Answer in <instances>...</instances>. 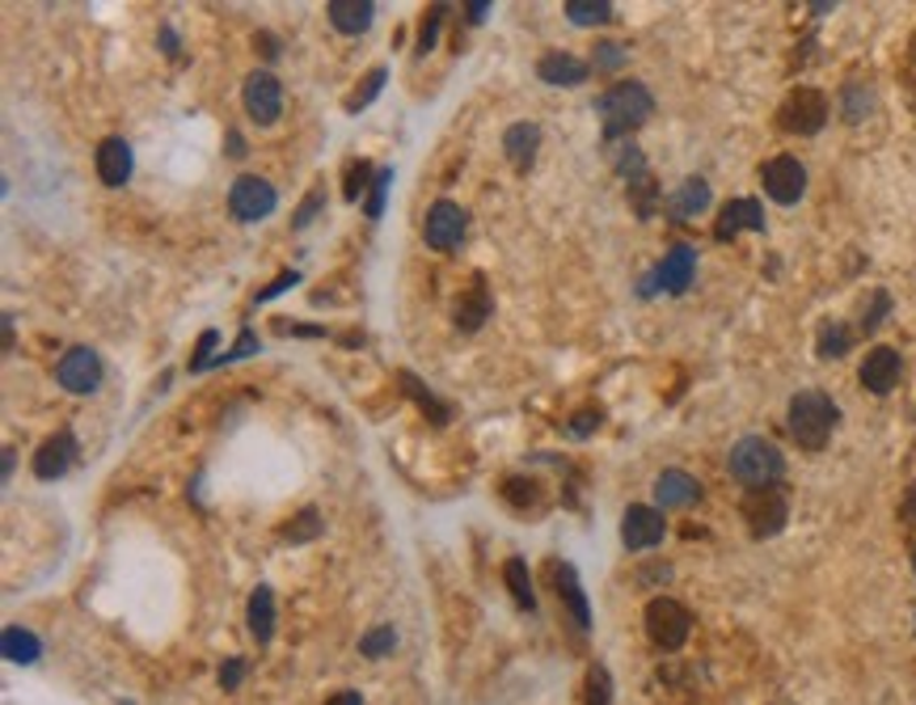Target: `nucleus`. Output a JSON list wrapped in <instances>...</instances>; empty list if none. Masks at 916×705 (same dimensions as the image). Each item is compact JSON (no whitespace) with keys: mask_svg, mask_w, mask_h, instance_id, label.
Instances as JSON below:
<instances>
[{"mask_svg":"<svg viewBox=\"0 0 916 705\" xmlns=\"http://www.w3.org/2000/svg\"><path fill=\"white\" fill-rule=\"evenodd\" d=\"M600 123H604V144H621L630 131H638L646 118L655 115V97L642 81H621L596 102Z\"/></svg>","mask_w":916,"mask_h":705,"instance_id":"f257e3e1","label":"nucleus"},{"mask_svg":"<svg viewBox=\"0 0 916 705\" xmlns=\"http://www.w3.org/2000/svg\"><path fill=\"white\" fill-rule=\"evenodd\" d=\"M836 419H841L836 401L828 398V393H820V389H802V393L790 398V435L807 452H820L832 440Z\"/></svg>","mask_w":916,"mask_h":705,"instance_id":"f03ea898","label":"nucleus"},{"mask_svg":"<svg viewBox=\"0 0 916 705\" xmlns=\"http://www.w3.org/2000/svg\"><path fill=\"white\" fill-rule=\"evenodd\" d=\"M730 477L735 482H744L748 491H765V486H773L777 477L786 473V456L777 452L773 440H765V435H744L739 444L730 448Z\"/></svg>","mask_w":916,"mask_h":705,"instance_id":"7ed1b4c3","label":"nucleus"},{"mask_svg":"<svg viewBox=\"0 0 916 705\" xmlns=\"http://www.w3.org/2000/svg\"><path fill=\"white\" fill-rule=\"evenodd\" d=\"M777 123H781V131H790V136H815L823 123H828V97H823L820 90L799 85L794 94L781 102Z\"/></svg>","mask_w":916,"mask_h":705,"instance_id":"20e7f679","label":"nucleus"},{"mask_svg":"<svg viewBox=\"0 0 916 705\" xmlns=\"http://www.w3.org/2000/svg\"><path fill=\"white\" fill-rule=\"evenodd\" d=\"M688 630H693V617H688V609H684L681 600L659 596V600L646 604V634H651L655 646H663V651H681Z\"/></svg>","mask_w":916,"mask_h":705,"instance_id":"39448f33","label":"nucleus"},{"mask_svg":"<svg viewBox=\"0 0 916 705\" xmlns=\"http://www.w3.org/2000/svg\"><path fill=\"white\" fill-rule=\"evenodd\" d=\"M275 203H280L275 187H271L266 178H254V173H241V178L233 182V190H229V212H233L241 224L266 220V215L275 212Z\"/></svg>","mask_w":916,"mask_h":705,"instance_id":"423d86ee","label":"nucleus"},{"mask_svg":"<svg viewBox=\"0 0 916 705\" xmlns=\"http://www.w3.org/2000/svg\"><path fill=\"white\" fill-rule=\"evenodd\" d=\"M744 519L752 528V537H777L786 528V516H790V503L777 486H765V491H748L744 494Z\"/></svg>","mask_w":916,"mask_h":705,"instance_id":"0eeeda50","label":"nucleus"},{"mask_svg":"<svg viewBox=\"0 0 916 705\" xmlns=\"http://www.w3.org/2000/svg\"><path fill=\"white\" fill-rule=\"evenodd\" d=\"M693 275H697V250L693 245H672V254L642 280V296H651L659 287L672 292V296H681V292H688Z\"/></svg>","mask_w":916,"mask_h":705,"instance_id":"6e6552de","label":"nucleus"},{"mask_svg":"<svg viewBox=\"0 0 916 705\" xmlns=\"http://www.w3.org/2000/svg\"><path fill=\"white\" fill-rule=\"evenodd\" d=\"M465 229H470V215H465V208H461V203H452V199H440V203H431V212H427L423 236H427V245H431V250L448 254V250H456V245H461Z\"/></svg>","mask_w":916,"mask_h":705,"instance_id":"1a4fd4ad","label":"nucleus"},{"mask_svg":"<svg viewBox=\"0 0 916 705\" xmlns=\"http://www.w3.org/2000/svg\"><path fill=\"white\" fill-rule=\"evenodd\" d=\"M241 97H245V111H250V118H254L259 127L280 123L283 90H280V81H275L271 72H250V76H245V90H241Z\"/></svg>","mask_w":916,"mask_h":705,"instance_id":"9d476101","label":"nucleus"},{"mask_svg":"<svg viewBox=\"0 0 916 705\" xmlns=\"http://www.w3.org/2000/svg\"><path fill=\"white\" fill-rule=\"evenodd\" d=\"M760 182H765V194L773 199V203H799L802 190H807V169H802V161H794V157H773V161L760 169Z\"/></svg>","mask_w":916,"mask_h":705,"instance_id":"9b49d317","label":"nucleus"},{"mask_svg":"<svg viewBox=\"0 0 916 705\" xmlns=\"http://www.w3.org/2000/svg\"><path fill=\"white\" fill-rule=\"evenodd\" d=\"M55 380H60L69 393H94L97 385H102V359H97V351H90V347H72V351L60 359Z\"/></svg>","mask_w":916,"mask_h":705,"instance_id":"f8f14e48","label":"nucleus"},{"mask_svg":"<svg viewBox=\"0 0 916 705\" xmlns=\"http://www.w3.org/2000/svg\"><path fill=\"white\" fill-rule=\"evenodd\" d=\"M862 385H866L870 393H892L895 385H899V377H904V359H899V351L895 347H874V351L862 359Z\"/></svg>","mask_w":916,"mask_h":705,"instance_id":"ddd939ff","label":"nucleus"},{"mask_svg":"<svg viewBox=\"0 0 916 705\" xmlns=\"http://www.w3.org/2000/svg\"><path fill=\"white\" fill-rule=\"evenodd\" d=\"M667 533V519L655 507H630L625 519H621V541L625 549H655Z\"/></svg>","mask_w":916,"mask_h":705,"instance_id":"4468645a","label":"nucleus"},{"mask_svg":"<svg viewBox=\"0 0 916 705\" xmlns=\"http://www.w3.org/2000/svg\"><path fill=\"white\" fill-rule=\"evenodd\" d=\"M94 165H97V178L106 187H123L131 178V144L123 140V136H106V140L97 144Z\"/></svg>","mask_w":916,"mask_h":705,"instance_id":"2eb2a0df","label":"nucleus"},{"mask_svg":"<svg viewBox=\"0 0 916 705\" xmlns=\"http://www.w3.org/2000/svg\"><path fill=\"white\" fill-rule=\"evenodd\" d=\"M72 461H76V440H72L69 431H60V435L43 440V448L34 452V477L55 482V477H64V473H69Z\"/></svg>","mask_w":916,"mask_h":705,"instance_id":"dca6fc26","label":"nucleus"},{"mask_svg":"<svg viewBox=\"0 0 916 705\" xmlns=\"http://www.w3.org/2000/svg\"><path fill=\"white\" fill-rule=\"evenodd\" d=\"M744 229L765 233V208L756 199H730L727 208H723V215H718V224H714V236L718 241H730V236L744 233Z\"/></svg>","mask_w":916,"mask_h":705,"instance_id":"f3484780","label":"nucleus"},{"mask_svg":"<svg viewBox=\"0 0 916 705\" xmlns=\"http://www.w3.org/2000/svg\"><path fill=\"white\" fill-rule=\"evenodd\" d=\"M702 498V486H697V477L684 470H663L655 477V503L667 512V507H693Z\"/></svg>","mask_w":916,"mask_h":705,"instance_id":"a211bd4d","label":"nucleus"},{"mask_svg":"<svg viewBox=\"0 0 916 705\" xmlns=\"http://www.w3.org/2000/svg\"><path fill=\"white\" fill-rule=\"evenodd\" d=\"M537 76L545 85H566L570 90V85H583L588 81V64L579 55H570V51H549V55H540Z\"/></svg>","mask_w":916,"mask_h":705,"instance_id":"6ab92c4d","label":"nucleus"},{"mask_svg":"<svg viewBox=\"0 0 916 705\" xmlns=\"http://www.w3.org/2000/svg\"><path fill=\"white\" fill-rule=\"evenodd\" d=\"M329 25L343 30V34H364L372 18H377V4L372 0H329L326 4Z\"/></svg>","mask_w":916,"mask_h":705,"instance_id":"aec40b11","label":"nucleus"},{"mask_svg":"<svg viewBox=\"0 0 916 705\" xmlns=\"http://www.w3.org/2000/svg\"><path fill=\"white\" fill-rule=\"evenodd\" d=\"M537 144H540V127H537V123H516V127H507V136H503L507 161L516 165L519 173H524L528 165L537 161Z\"/></svg>","mask_w":916,"mask_h":705,"instance_id":"412c9836","label":"nucleus"},{"mask_svg":"<svg viewBox=\"0 0 916 705\" xmlns=\"http://www.w3.org/2000/svg\"><path fill=\"white\" fill-rule=\"evenodd\" d=\"M705 208H709V182H705V178H684L681 190L667 199V212L676 215V220H693V215H702Z\"/></svg>","mask_w":916,"mask_h":705,"instance_id":"4be33fe9","label":"nucleus"},{"mask_svg":"<svg viewBox=\"0 0 916 705\" xmlns=\"http://www.w3.org/2000/svg\"><path fill=\"white\" fill-rule=\"evenodd\" d=\"M554 575H558V596H562L566 604H570V612H575V625L579 630H588L591 625V612H588V600H583V591H579V575H575V566H558L554 562Z\"/></svg>","mask_w":916,"mask_h":705,"instance_id":"5701e85b","label":"nucleus"},{"mask_svg":"<svg viewBox=\"0 0 916 705\" xmlns=\"http://www.w3.org/2000/svg\"><path fill=\"white\" fill-rule=\"evenodd\" d=\"M250 634L259 642L275 638V591L271 588H259L250 596Z\"/></svg>","mask_w":916,"mask_h":705,"instance_id":"b1692460","label":"nucleus"},{"mask_svg":"<svg viewBox=\"0 0 916 705\" xmlns=\"http://www.w3.org/2000/svg\"><path fill=\"white\" fill-rule=\"evenodd\" d=\"M491 308H494L491 305V292H486V283L477 280V283H473L470 296L456 305V326H461V329H477L482 322H486V317H491Z\"/></svg>","mask_w":916,"mask_h":705,"instance_id":"393cba45","label":"nucleus"},{"mask_svg":"<svg viewBox=\"0 0 916 705\" xmlns=\"http://www.w3.org/2000/svg\"><path fill=\"white\" fill-rule=\"evenodd\" d=\"M0 646H4V659L9 663H34L39 659V638L30 634V630H22V625H9L4 630V638H0Z\"/></svg>","mask_w":916,"mask_h":705,"instance_id":"a878e982","label":"nucleus"},{"mask_svg":"<svg viewBox=\"0 0 916 705\" xmlns=\"http://www.w3.org/2000/svg\"><path fill=\"white\" fill-rule=\"evenodd\" d=\"M503 579H507V588H512V596H516L519 609H537V596H533V579H528V566H524V558H507V566H503Z\"/></svg>","mask_w":916,"mask_h":705,"instance_id":"bb28decb","label":"nucleus"},{"mask_svg":"<svg viewBox=\"0 0 916 705\" xmlns=\"http://www.w3.org/2000/svg\"><path fill=\"white\" fill-rule=\"evenodd\" d=\"M566 18L575 25H604L612 22L609 0H566Z\"/></svg>","mask_w":916,"mask_h":705,"instance_id":"cd10ccee","label":"nucleus"},{"mask_svg":"<svg viewBox=\"0 0 916 705\" xmlns=\"http://www.w3.org/2000/svg\"><path fill=\"white\" fill-rule=\"evenodd\" d=\"M849 343H853V334H849L841 322H828V326L820 329V355L823 359H841V355L849 351Z\"/></svg>","mask_w":916,"mask_h":705,"instance_id":"c85d7f7f","label":"nucleus"},{"mask_svg":"<svg viewBox=\"0 0 916 705\" xmlns=\"http://www.w3.org/2000/svg\"><path fill=\"white\" fill-rule=\"evenodd\" d=\"M398 646V634H393V625H380V630H372V634H364V642H359V651L368 659H380L389 655Z\"/></svg>","mask_w":916,"mask_h":705,"instance_id":"c756f323","label":"nucleus"},{"mask_svg":"<svg viewBox=\"0 0 916 705\" xmlns=\"http://www.w3.org/2000/svg\"><path fill=\"white\" fill-rule=\"evenodd\" d=\"M385 76H389V72L385 69H372L368 72V81H364V90H355L351 97H347V111H359V106H368V102H372V97L380 94V90H385Z\"/></svg>","mask_w":916,"mask_h":705,"instance_id":"7c9ffc66","label":"nucleus"},{"mask_svg":"<svg viewBox=\"0 0 916 705\" xmlns=\"http://www.w3.org/2000/svg\"><path fill=\"white\" fill-rule=\"evenodd\" d=\"M401 385H406V393L419 401L423 410H431V419H435V423H448V410H444V406H440L435 398H431V393H423V389H419V380L406 377V372H401Z\"/></svg>","mask_w":916,"mask_h":705,"instance_id":"2f4dec72","label":"nucleus"},{"mask_svg":"<svg viewBox=\"0 0 916 705\" xmlns=\"http://www.w3.org/2000/svg\"><path fill=\"white\" fill-rule=\"evenodd\" d=\"M440 22H444V4H431L423 18V34H419V55L435 48V34H440Z\"/></svg>","mask_w":916,"mask_h":705,"instance_id":"473e14b6","label":"nucleus"},{"mask_svg":"<svg viewBox=\"0 0 916 705\" xmlns=\"http://www.w3.org/2000/svg\"><path fill=\"white\" fill-rule=\"evenodd\" d=\"M389 182H393V169H380L377 178H372V199H368V215H372V220H380V212H385V194H389Z\"/></svg>","mask_w":916,"mask_h":705,"instance_id":"72a5a7b5","label":"nucleus"},{"mask_svg":"<svg viewBox=\"0 0 916 705\" xmlns=\"http://www.w3.org/2000/svg\"><path fill=\"white\" fill-rule=\"evenodd\" d=\"M870 106H874V97L862 94V85H849V97H845V118L849 123H862Z\"/></svg>","mask_w":916,"mask_h":705,"instance_id":"f704fd0d","label":"nucleus"},{"mask_svg":"<svg viewBox=\"0 0 916 705\" xmlns=\"http://www.w3.org/2000/svg\"><path fill=\"white\" fill-rule=\"evenodd\" d=\"M296 519H301V524H296V528H287L283 537H292V541H308V537H317L322 519H317V512H313V507H308V512H301Z\"/></svg>","mask_w":916,"mask_h":705,"instance_id":"c9c22d12","label":"nucleus"},{"mask_svg":"<svg viewBox=\"0 0 916 705\" xmlns=\"http://www.w3.org/2000/svg\"><path fill=\"white\" fill-rule=\"evenodd\" d=\"M887 308H892V296H887V292H874V308H870L866 317H862V329H866V334H874V329L883 326Z\"/></svg>","mask_w":916,"mask_h":705,"instance_id":"e433bc0d","label":"nucleus"},{"mask_svg":"<svg viewBox=\"0 0 916 705\" xmlns=\"http://www.w3.org/2000/svg\"><path fill=\"white\" fill-rule=\"evenodd\" d=\"M259 351V334L254 329H241V338H236V347L224 359H215V364H233V359H245V355Z\"/></svg>","mask_w":916,"mask_h":705,"instance_id":"4c0bfd02","label":"nucleus"},{"mask_svg":"<svg viewBox=\"0 0 916 705\" xmlns=\"http://www.w3.org/2000/svg\"><path fill=\"white\" fill-rule=\"evenodd\" d=\"M621 60H625L621 43H600L596 48V69H621Z\"/></svg>","mask_w":916,"mask_h":705,"instance_id":"58836bf2","label":"nucleus"},{"mask_svg":"<svg viewBox=\"0 0 916 705\" xmlns=\"http://www.w3.org/2000/svg\"><path fill=\"white\" fill-rule=\"evenodd\" d=\"M368 173H372V169H368V161H359V165H351V169H347V199H359V190L368 187Z\"/></svg>","mask_w":916,"mask_h":705,"instance_id":"ea45409f","label":"nucleus"},{"mask_svg":"<svg viewBox=\"0 0 916 705\" xmlns=\"http://www.w3.org/2000/svg\"><path fill=\"white\" fill-rule=\"evenodd\" d=\"M326 203V190H313L305 203H301V212H296V229H305V224H313V215H317V208Z\"/></svg>","mask_w":916,"mask_h":705,"instance_id":"a19ab883","label":"nucleus"},{"mask_svg":"<svg viewBox=\"0 0 916 705\" xmlns=\"http://www.w3.org/2000/svg\"><path fill=\"white\" fill-rule=\"evenodd\" d=\"M212 347H215V329H208V334L199 338V351H194V359H190V368H194V372H203V368L212 364Z\"/></svg>","mask_w":916,"mask_h":705,"instance_id":"79ce46f5","label":"nucleus"},{"mask_svg":"<svg viewBox=\"0 0 916 705\" xmlns=\"http://www.w3.org/2000/svg\"><path fill=\"white\" fill-rule=\"evenodd\" d=\"M591 705H609V672L591 667Z\"/></svg>","mask_w":916,"mask_h":705,"instance_id":"37998d69","label":"nucleus"},{"mask_svg":"<svg viewBox=\"0 0 916 705\" xmlns=\"http://www.w3.org/2000/svg\"><path fill=\"white\" fill-rule=\"evenodd\" d=\"M241 676H245V663H241V659H229V663L220 667V684H224V688H236Z\"/></svg>","mask_w":916,"mask_h":705,"instance_id":"c03bdc74","label":"nucleus"},{"mask_svg":"<svg viewBox=\"0 0 916 705\" xmlns=\"http://www.w3.org/2000/svg\"><path fill=\"white\" fill-rule=\"evenodd\" d=\"M292 283H301V275H296V271H283L280 280L271 283V287H266V292H259V301H271V296H280V292H287V287H292Z\"/></svg>","mask_w":916,"mask_h":705,"instance_id":"a18cd8bd","label":"nucleus"},{"mask_svg":"<svg viewBox=\"0 0 916 705\" xmlns=\"http://www.w3.org/2000/svg\"><path fill=\"white\" fill-rule=\"evenodd\" d=\"M465 13H470V22L477 25L486 13H491V0H470V4H465Z\"/></svg>","mask_w":916,"mask_h":705,"instance_id":"49530a36","label":"nucleus"},{"mask_svg":"<svg viewBox=\"0 0 916 705\" xmlns=\"http://www.w3.org/2000/svg\"><path fill=\"white\" fill-rule=\"evenodd\" d=\"M899 516L908 519V524H916V486L908 494H904V507H899Z\"/></svg>","mask_w":916,"mask_h":705,"instance_id":"de8ad7c7","label":"nucleus"},{"mask_svg":"<svg viewBox=\"0 0 916 705\" xmlns=\"http://www.w3.org/2000/svg\"><path fill=\"white\" fill-rule=\"evenodd\" d=\"M254 43H262V55H266V60H275V55H280V48H275V39H271V34H259Z\"/></svg>","mask_w":916,"mask_h":705,"instance_id":"09e8293b","label":"nucleus"},{"mask_svg":"<svg viewBox=\"0 0 916 705\" xmlns=\"http://www.w3.org/2000/svg\"><path fill=\"white\" fill-rule=\"evenodd\" d=\"M326 705H364V702H359V693H338V697H329Z\"/></svg>","mask_w":916,"mask_h":705,"instance_id":"8fccbe9b","label":"nucleus"},{"mask_svg":"<svg viewBox=\"0 0 916 705\" xmlns=\"http://www.w3.org/2000/svg\"><path fill=\"white\" fill-rule=\"evenodd\" d=\"M229 157H245V144H241V136H229Z\"/></svg>","mask_w":916,"mask_h":705,"instance_id":"3c124183","label":"nucleus"},{"mask_svg":"<svg viewBox=\"0 0 916 705\" xmlns=\"http://www.w3.org/2000/svg\"><path fill=\"white\" fill-rule=\"evenodd\" d=\"M908 60H913V69H916V34H913V43H908Z\"/></svg>","mask_w":916,"mask_h":705,"instance_id":"603ef678","label":"nucleus"},{"mask_svg":"<svg viewBox=\"0 0 916 705\" xmlns=\"http://www.w3.org/2000/svg\"><path fill=\"white\" fill-rule=\"evenodd\" d=\"M913 566H916V549H913Z\"/></svg>","mask_w":916,"mask_h":705,"instance_id":"864d4df0","label":"nucleus"}]
</instances>
